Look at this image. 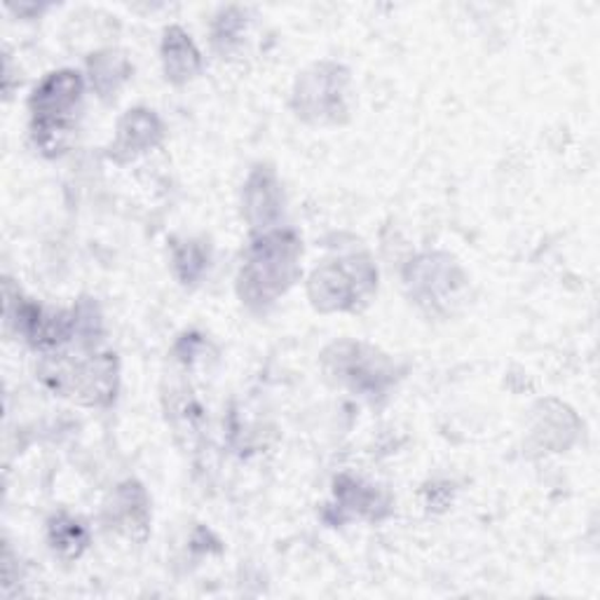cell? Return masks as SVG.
<instances>
[{"mask_svg":"<svg viewBox=\"0 0 600 600\" xmlns=\"http://www.w3.org/2000/svg\"><path fill=\"white\" fill-rule=\"evenodd\" d=\"M301 245L291 233H272L249 249L239 274V288L247 303L268 305L294 284Z\"/></svg>","mask_w":600,"mask_h":600,"instance_id":"6da1fadb","label":"cell"},{"mask_svg":"<svg viewBox=\"0 0 600 600\" xmlns=\"http://www.w3.org/2000/svg\"><path fill=\"white\" fill-rule=\"evenodd\" d=\"M115 528L132 540H144L148 533V502L141 486L125 484L115 493L113 507H109Z\"/></svg>","mask_w":600,"mask_h":600,"instance_id":"277c9868","label":"cell"},{"mask_svg":"<svg viewBox=\"0 0 600 600\" xmlns=\"http://www.w3.org/2000/svg\"><path fill=\"white\" fill-rule=\"evenodd\" d=\"M378 272L366 259H342L315 272L310 294L321 310H354L369 303Z\"/></svg>","mask_w":600,"mask_h":600,"instance_id":"7a4b0ae2","label":"cell"},{"mask_svg":"<svg viewBox=\"0 0 600 600\" xmlns=\"http://www.w3.org/2000/svg\"><path fill=\"white\" fill-rule=\"evenodd\" d=\"M82 94V80L73 71L49 76L31 99L36 117V139L45 150L61 148V136L68 132L71 113Z\"/></svg>","mask_w":600,"mask_h":600,"instance_id":"3957f363","label":"cell"},{"mask_svg":"<svg viewBox=\"0 0 600 600\" xmlns=\"http://www.w3.org/2000/svg\"><path fill=\"white\" fill-rule=\"evenodd\" d=\"M49 544L61 558H78L88 546V533L78 521L59 517L49 523Z\"/></svg>","mask_w":600,"mask_h":600,"instance_id":"52a82bcc","label":"cell"},{"mask_svg":"<svg viewBox=\"0 0 600 600\" xmlns=\"http://www.w3.org/2000/svg\"><path fill=\"white\" fill-rule=\"evenodd\" d=\"M197 53L179 29H171L167 33L165 41V68H167V78L183 82L191 80L197 73Z\"/></svg>","mask_w":600,"mask_h":600,"instance_id":"8992f818","label":"cell"},{"mask_svg":"<svg viewBox=\"0 0 600 600\" xmlns=\"http://www.w3.org/2000/svg\"><path fill=\"white\" fill-rule=\"evenodd\" d=\"M247 204H249V216L253 214L261 216V204H265V214L268 220L280 214V200H278V183H274V177L270 171H256L249 181L247 188ZM259 216H256V223H259Z\"/></svg>","mask_w":600,"mask_h":600,"instance_id":"ba28073f","label":"cell"},{"mask_svg":"<svg viewBox=\"0 0 600 600\" xmlns=\"http://www.w3.org/2000/svg\"><path fill=\"white\" fill-rule=\"evenodd\" d=\"M160 139V123L158 117L148 111H132L123 125H120V136L115 150H134L139 152L146 146H152Z\"/></svg>","mask_w":600,"mask_h":600,"instance_id":"5b68a950","label":"cell"}]
</instances>
